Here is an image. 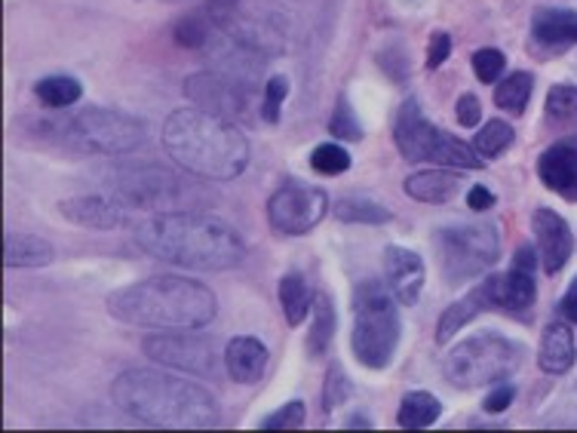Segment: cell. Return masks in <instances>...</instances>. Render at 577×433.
I'll list each match as a JSON object with an SVG mask.
<instances>
[{
  "label": "cell",
  "mask_w": 577,
  "mask_h": 433,
  "mask_svg": "<svg viewBox=\"0 0 577 433\" xmlns=\"http://www.w3.org/2000/svg\"><path fill=\"white\" fill-rule=\"evenodd\" d=\"M384 274H387V283H391L396 302L406 304V308L418 304L421 289L427 280V271H424L418 252L403 250V246H387L384 250Z\"/></svg>",
  "instance_id": "2e32d148"
},
{
  "label": "cell",
  "mask_w": 577,
  "mask_h": 433,
  "mask_svg": "<svg viewBox=\"0 0 577 433\" xmlns=\"http://www.w3.org/2000/svg\"><path fill=\"white\" fill-rule=\"evenodd\" d=\"M111 400L123 415L148 427L206 431L222 419L219 403L206 387L154 369H130L118 375L111 384Z\"/></svg>",
  "instance_id": "7a4b0ae2"
},
{
  "label": "cell",
  "mask_w": 577,
  "mask_h": 433,
  "mask_svg": "<svg viewBox=\"0 0 577 433\" xmlns=\"http://www.w3.org/2000/svg\"><path fill=\"white\" fill-rule=\"evenodd\" d=\"M532 92H535V74L532 71H513L510 78H504V83L495 87V105L519 118L528 108Z\"/></svg>",
  "instance_id": "484cf974"
},
{
  "label": "cell",
  "mask_w": 577,
  "mask_h": 433,
  "mask_svg": "<svg viewBox=\"0 0 577 433\" xmlns=\"http://www.w3.org/2000/svg\"><path fill=\"white\" fill-rule=\"evenodd\" d=\"M108 314L139 329L198 332L219 314L210 286L188 276H148L108 295Z\"/></svg>",
  "instance_id": "3957f363"
},
{
  "label": "cell",
  "mask_w": 577,
  "mask_h": 433,
  "mask_svg": "<svg viewBox=\"0 0 577 433\" xmlns=\"http://www.w3.org/2000/svg\"><path fill=\"white\" fill-rule=\"evenodd\" d=\"M396 295L381 280H363L354 292V356L366 369H387L399 348Z\"/></svg>",
  "instance_id": "8992f818"
},
{
  "label": "cell",
  "mask_w": 577,
  "mask_h": 433,
  "mask_svg": "<svg viewBox=\"0 0 577 433\" xmlns=\"http://www.w3.org/2000/svg\"><path fill=\"white\" fill-rule=\"evenodd\" d=\"M538 175L547 191L577 203V135L550 144L538 160Z\"/></svg>",
  "instance_id": "5bb4252c"
},
{
  "label": "cell",
  "mask_w": 577,
  "mask_h": 433,
  "mask_svg": "<svg viewBox=\"0 0 577 433\" xmlns=\"http://www.w3.org/2000/svg\"><path fill=\"white\" fill-rule=\"evenodd\" d=\"M394 142L408 163H433V167H448V170H483V158L473 151V144L460 142L439 127H433L431 120H424L415 99H408L396 114Z\"/></svg>",
  "instance_id": "ba28073f"
},
{
  "label": "cell",
  "mask_w": 577,
  "mask_h": 433,
  "mask_svg": "<svg viewBox=\"0 0 577 433\" xmlns=\"http://www.w3.org/2000/svg\"><path fill=\"white\" fill-rule=\"evenodd\" d=\"M280 308H283V314H286L288 326H298L307 311H311V304H314V295H311V286H307V280L302 274H286L280 280Z\"/></svg>",
  "instance_id": "4316f807"
},
{
  "label": "cell",
  "mask_w": 577,
  "mask_h": 433,
  "mask_svg": "<svg viewBox=\"0 0 577 433\" xmlns=\"http://www.w3.org/2000/svg\"><path fill=\"white\" fill-rule=\"evenodd\" d=\"M547 120L556 127H571L577 123V87L559 83L547 92Z\"/></svg>",
  "instance_id": "1f68e13d"
},
{
  "label": "cell",
  "mask_w": 577,
  "mask_h": 433,
  "mask_svg": "<svg viewBox=\"0 0 577 433\" xmlns=\"http://www.w3.org/2000/svg\"><path fill=\"white\" fill-rule=\"evenodd\" d=\"M513 400H516V387H513V384H500V387H495V391L486 396L483 409H486L488 415H500L504 409L513 406Z\"/></svg>",
  "instance_id": "b9f144b4"
},
{
  "label": "cell",
  "mask_w": 577,
  "mask_h": 433,
  "mask_svg": "<svg viewBox=\"0 0 577 433\" xmlns=\"http://www.w3.org/2000/svg\"><path fill=\"white\" fill-rule=\"evenodd\" d=\"M575 360V332H571V323L559 316V320H553L550 326L544 329V335H540L538 366L544 369L547 375H565V372H571Z\"/></svg>",
  "instance_id": "d6986e66"
},
{
  "label": "cell",
  "mask_w": 577,
  "mask_h": 433,
  "mask_svg": "<svg viewBox=\"0 0 577 433\" xmlns=\"http://www.w3.org/2000/svg\"><path fill=\"white\" fill-rule=\"evenodd\" d=\"M328 130H332V135H338L342 142H360V139H363V127H360L354 108H351V102H347L344 95L338 99L332 118H328Z\"/></svg>",
  "instance_id": "d590c367"
},
{
  "label": "cell",
  "mask_w": 577,
  "mask_h": 433,
  "mask_svg": "<svg viewBox=\"0 0 577 433\" xmlns=\"http://www.w3.org/2000/svg\"><path fill=\"white\" fill-rule=\"evenodd\" d=\"M455 114H458V123L460 127H476L479 118H483V105H479V99L473 95V92H464L458 99V108H455Z\"/></svg>",
  "instance_id": "60d3db41"
},
{
  "label": "cell",
  "mask_w": 577,
  "mask_h": 433,
  "mask_svg": "<svg viewBox=\"0 0 577 433\" xmlns=\"http://www.w3.org/2000/svg\"><path fill=\"white\" fill-rule=\"evenodd\" d=\"M460 184H464L460 170L443 167V170H427L408 175L403 188H406L408 198L421 200V203H448L460 191Z\"/></svg>",
  "instance_id": "44dd1931"
},
{
  "label": "cell",
  "mask_w": 577,
  "mask_h": 433,
  "mask_svg": "<svg viewBox=\"0 0 577 433\" xmlns=\"http://www.w3.org/2000/svg\"><path fill=\"white\" fill-rule=\"evenodd\" d=\"M532 34L544 47H571L577 43V13L563 7H540L532 16Z\"/></svg>",
  "instance_id": "7402d4cb"
},
{
  "label": "cell",
  "mask_w": 577,
  "mask_h": 433,
  "mask_svg": "<svg viewBox=\"0 0 577 433\" xmlns=\"http://www.w3.org/2000/svg\"><path fill=\"white\" fill-rule=\"evenodd\" d=\"M504 68H507V59L495 47H486V50L473 53V71H476V78L483 80V83H495L504 74Z\"/></svg>",
  "instance_id": "74e56055"
},
{
  "label": "cell",
  "mask_w": 577,
  "mask_h": 433,
  "mask_svg": "<svg viewBox=\"0 0 577 433\" xmlns=\"http://www.w3.org/2000/svg\"><path fill=\"white\" fill-rule=\"evenodd\" d=\"M335 219L347 224H387L394 212L368 198H344L335 203Z\"/></svg>",
  "instance_id": "83f0119b"
},
{
  "label": "cell",
  "mask_w": 577,
  "mask_h": 433,
  "mask_svg": "<svg viewBox=\"0 0 577 433\" xmlns=\"http://www.w3.org/2000/svg\"><path fill=\"white\" fill-rule=\"evenodd\" d=\"M304 419H307V412H304V403L302 400H292V403H286L283 409H276V412H271L267 419L262 421L264 431H283V427H302Z\"/></svg>",
  "instance_id": "f35d334b"
},
{
  "label": "cell",
  "mask_w": 577,
  "mask_h": 433,
  "mask_svg": "<svg viewBox=\"0 0 577 433\" xmlns=\"http://www.w3.org/2000/svg\"><path fill=\"white\" fill-rule=\"evenodd\" d=\"M111 198L123 207L148 212H188L206 203V194L191 179L166 170L160 163H123L108 172Z\"/></svg>",
  "instance_id": "5b68a950"
},
{
  "label": "cell",
  "mask_w": 577,
  "mask_h": 433,
  "mask_svg": "<svg viewBox=\"0 0 577 433\" xmlns=\"http://www.w3.org/2000/svg\"><path fill=\"white\" fill-rule=\"evenodd\" d=\"M525 348L498 332H479L467 342H458L443 360V375L458 391H476L519 372Z\"/></svg>",
  "instance_id": "52a82bcc"
},
{
  "label": "cell",
  "mask_w": 577,
  "mask_h": 433,
  "mask_svg": "<svg viewBox=\"0 0 577 433\" xmlns=\"http://www.w3.org/2000/svg\"><path fill=\"white\" fill-rule=\"evenodd\" d=\"M448 283H467L498 262L500 236L495 224H452L433 236Z\"/></svg>",
  "instance_id": "30bf717a"
},
{
  "label": "cell",
  "mask_w": 577,
  "mask_h": 433,
  "mask_svg": "<svg viewBox=\"0 0 577 433\" xmlns=\"http://www.w3.org/2000/svg\"><path fill=\"white\" fill-rule=\"evenodd\" d=\"M62 219H68L78 228H92V231H118L130 224V212L123 210L120 200L108 198H71L59 203Z\"/></svg>",
  "instance_id": "e0dca14e"
},
{
  "label": "cell",
  "mask_w": 577,
  "mask_h": 433,
  "mask_svg": "<svg viewBox=\"0 0 577 433\" xmlns=\"http://www.w3.org/2000/svg\"><path fill=\"white\" fill-rule=\"evenodd\" d=\"M356 424H360V427H368L366 419H351V421H347V427H356Z\"/></svg>",
  "instance_id": "bcb514c9"
},
{
  "label": "cell",
  "mask_w": 577,
  "mask_h": 433,
  "mask_svg": "<svg viewBox=\"0 0 577 433\" xmlns=\"http://www.w3.org/2000/svg\"><path fill=\"white\" fill-rule=\"evenodd\" d=\"M142 351L160 366L191 372V375H210L215 369V344L194 332H154L142 342Z\"/></svg>",
  "instance_id": "7c38bea8"
},
{
  "label": "cell",
  "mask_w": 577,
  "mask_h": 433,
  "mask_svg": "<svg viewBox=\"0 0 577 433\" xmlns=\"http://www.w3.org/2000/svg\"><path fill=\"white\" fill-rule=\"evenodd\" d=\"M332 335H335V304H332L328 295L320 292L314 299V323H311V332H307V348H311V354H326V348L332 344Z\"/></svg>",
  "instance_id": "f546056e"
},
{
  "label": "cell",
  "mask_w": 577,
  "mask_h": 433,
  "mask_svg": "<svg viewBox=\"0 0 577 433\" xmlns=\"http://www.w3.org/2000/svg\"><path fill=\"white\" fill-rule=\"evenodd\" d=\"M53 262V246L34 234H7L3 243V264L13 268H47Z\"/></svg>",
  "instance_id": "cb8c5ba5"
},
{
  "label": "cell",
  "mask_w": 577,
  "mask_h": 433,
  "mask_svg": "<svg viewBox=\"0 0 577 433\" xmlns=\"http://www.w3.org/2000/svg\"><path fill=\"white\" fill-rule=\"evenodd\" d=\"M59 127L65 142L92 154H126L148 139L142 120L123 114L118 108H83Z\"/></svg>",
  "instance_id": "9c48e42d"
},
{
  "label": "cell",
  "mask_w": 577,
  "mask_h": 433,
  "mask_svg": "<svg viewBox=\"0 0 577 433\" xmlns=\"http://www.w3.org/2000/svg\"><path fill=\"white\" fill-rule=\"evenodd\" d=\"M354 394V384L347 379V372L342 366H332L326 375V384H323V409L326 412H335L342 409Z\"/></svg>",
  "instance_id": "e575fe53"
},
{
  "label": "cell",
  "mask_w": 577,
  "mask_h": 433,
  "mask_svg": "<svg viewBox=\"0 0 577 433\" xmlns=\"http://www.w3.org/2000/svg\"><path fill=\"white\" fill-rule=\"evenodd\" d=\"M163 148L184 172L206 182H231L250 163V142L234 120L203 108H179L163 123Z\"/></svg>",
  "instance_id": "277c9868"
},
{
  "label": "cell",
  "mask_w": 577,
  "mask_h": 433,
  "mask_svg": "<svg viewBox=\"0 0 577 433\" xmlns=\"http://www.w3.org/2000/svg\"><path fill=\"white\" fill-rule=\"evenodd\" d=\"M483 311H492V302H488L486 295V286L479 283V286L473 289L470 295H464L458 302L446 308V314L439 316V326H436V342L439 344H448L455 335H458L460 329L470 323L473 316L483 314Z\"/></svg>",
  "instance_id": "603a6c76"
},
{
  "label": "cell",
  "mask_w": 577,
  "mask_h": 433,
  "mask_svg": "<svg viewBox=\"0 0 577 433\" xmlns=\"http://www.w3.org/2000/svg\"><path fill=\"white\" fill-rule=\"evenodd\" d=\"M535 240H538V252H540V262H544V271L547 274H559L568 259H571V252H575V234H571V228L565 222L559 212L553 210H538L535 212Z\"/></svg>",
  "instance_id": "9a60e30c"
},
{
  "label": "cell",
  "mask_w": 577,
  "mask_h": 433,
  "mask_svg": "<svg viewBox=\"0 0 577 433\" xmlns=\"http://www.w3.org/2000/svg\"><path fill=\"white\" fill-rule=\"evenodd\" d=\"M311 167L323 175H338V172L351 170V154L344 151L342 144H316L311 154Z\"/></svg>",
  "instance_id": "836d02e7"
},
{
  "label": "cell",
  "mask_w": 577,
  "mask_h": 433,
  "mask_svg": "<svg viewBox=\"0 0 577 433\" xmlns=\"http://www.w3.org/2000/svg\"><path fill=\"white\" fill-rule=\"evenodd\" d=\"M439 415H443V403L436 396L427 394V391H412V394L403 396L396 421L406 431H424V427H433Z\"/></svg>",
  "instance_id": "d4e9b609"
},
{
  "label": "cell",
  "mask_w": 577,
  "mask_h": 433,
  "mask_svg": "<svg viewBox=\"0 0 577 433\" xmlns=\"http://www.w3.org/2000/svg\"><path fill=\"white\" fill-rule=\"evenodd\" d=\"M513 139H516V132H513L510 123H504V120H488L486 127L476 132V139H473V151H476L483 160H495L510 148Z\"/></svg>",
  "instance_id": "4dcf8cb0"
},
{
  "label": "cell",
  "mask_w": 577,
  "mask_h": 433,
  "mask_svg": "<svg viewBox=\"0 0 577 433\" xmlns=\"http://www.w3.org/2000/svg\"><path fill=\"white\" fill-rule=\"evenodd\" d=\"M486 286V295L492 308L498 311H513L519 314L525 308H532L535 299H538V283H535V274L532 271H523V268H513L507 274H492L483 280Z\"/></svg>",
  "instance_id": "ac0fdd59"
},
{
  "label": "cell",
  "mask_w": 577,
  "mask_h": 433,
  "mask_svg": "<svg viewBox=\"0 0 577 433\" xmlns=\"http://www.w3.org/2000/svg\"><path fill=\"white\" fill-rule=\"evenodd\" d=\"M559 316L568 323H577V276L571 280V286L565 289L563 302H559Z\"/></svg>",
  "instance_id": "f6af8a7d"
},
{
  "label": "cell",
  "mask_w": 577,
  "mask_h": 433,
  "mask_svg": "<svg viewBox=\"0 0 577 433\" xmlns=\"http://www.w3.org/2000/svg\"><path fill=\"white\" fill-rule=\"evenodd\" d=\"M215 31V22L212 19H203V16H184L182 22L175 26V43L179 47H188V50H200L206 47Z\"/></svg>",
  "instance_id": "d6a6232c"
},
{
  "label": "cell",
  "mask_w": 577,
  "mask_h": 433,
  "mask_svg": "<svg viewBox=\"0 0 577 433\" xmlns=\"http://www.w3.org/2000/svg\"><path fill=\"white\" fill-rule=\"evenodd\" d=\"M184 95L191 102H198L203 111L222 114V118L234 120L246 114V102H250V87L240 80L224 78V74H194L184 83Z\"/></svg>",
  "instance_id": "4fadbf2b"
},
{
  "label": "cell",
  "mask_w": 577,
  "mask_h": 433,
  "mask_svg": "<svg viewBox=\"0 0 577 433\" xmlns=\"http://www.w3.org/2000/svg\"><path fill=\"white\" fill-rule=\"evenodd\" d=\"M495 194L488 191V188H483V184H476V188H470V194H467V207L476 212H486L495 207Z\"/></svg>",
  "instance_id": "7bdbcfd3"
},
{
  "label": "cell",
  "mask_w": 577,
  "mask_h": 433,
  "mask_svg": "<svg viewBox=\"0 0 577 433\" xmlns=\"http://www.w3.org/2000/svg\"><path fill=\"white\" fill-rule=\"evenodd\" d=\"M267 360H271V354H267L264 342L252 339V335H240L224 348V369L236 384H259L264 369H267Z\"/></svg>",
  "instance_id": "ffe728a7"
},
{
  "label": "cell",
  "mask_w": 577,
  "mask_h": 433,
  "mask_svg": "<svg viewBox=\"0 0 577 433\" xmlns=\"http://www.w3.org/2000/svg\"><path fill=\"white\" fill-rule=\"evenodd\" d=\"M326 191L304 182H286L283 188H276L274 198L267 200V219L280 234H307L326 219Z\"/></svg>",
  "instance_id": "8fae6325"
},
{
  "label": "cell",
  "mask_w": 577,
  "mask_h": 433,
  "mask_svg": "<svg viewBox=\"0 0 577 433\" xmlns=\"http://www.w3.org/2000/svg\"><path fill=\"white\" fill-rule=\"evenodd\" d=\"M538 246H532V243H523L516 255H513V268H523V271H532L535 274V264H538Z\"/></svg>",
  "instance_id": "ee69618b"
},
{
  "label": "cell",
  "mask_w": 577,
  "mask_h": 433,
  "mask_svg": "<svg viewBox=\"0 0 577 433\" xmlns=\"http://www.w3.org/2000/svg\"><path fill=\"white\" fill-rule=\"evenodd\" d=\"M452 56V38L446 31H436L427 43V68H439Z\"/></svg>",
  "instance_id": "ab89813d"
},
{
  "label": "cell",
  "mask_w": 577,
  "mask_h": 433,
  "mask_svg": "<svg viewBox=\"0 0 577 433\" xmlns=\"http://www.w3.org/2000/svg\"><path fill=\"white\" fill-rule=\"evenodd\" d=\"M34 95L47 108H71L74 102H80L83 87H80V80L68 78V74H50V78L38 80Z\"/></svg>",
  "instance_id": "f1b7e54d"
},
{
  "label": "cell",
  "mask_w": 577,
  "mask_h": 433,
  "mask_svg": "<svg viewBox=\"0 0 577 433\" xmlns=\"http://www.w3.org/2000/svg\"><path fill=\"white\" fill-rule=\"evenodd\" d=\"M135 243L151 259L184 271H227L246 259V243L234 228L198 210L158 212L135 228Z\"/></svg>",
  "instance_id": "6da1fadb"
},
{
  "label": "cell",
  "mask_w": 577,
  "mask_h": 433,
  "mask_svg": "<svg viewBox=\"0 0 577 433\" xmlns=\"http://www.w3.org/2000/svg\"><path fill=\"white\" fill-rule=\"evenodd\" d=\"M288 95V80L283 74H274L264 87V102H262V118L267 123H280V114H283V102Z\"/></svg>",
  "instance_id": "8d00e7d4"
}]
</instances>
